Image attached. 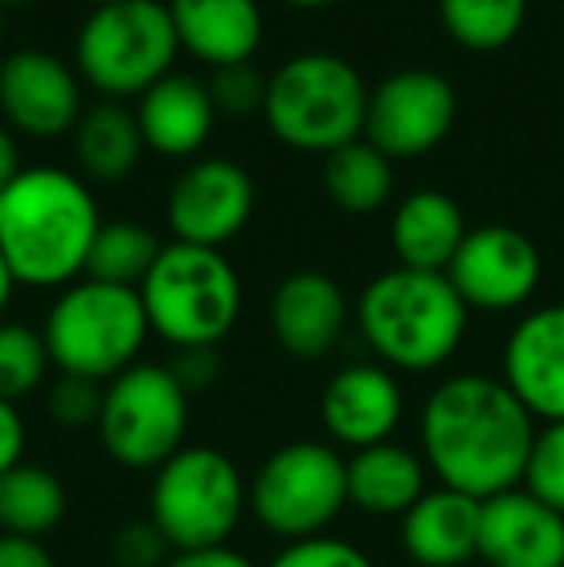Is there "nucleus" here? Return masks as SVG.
Listing matches in <instances>:
<instances>
[{
	"instance_id": "20",
	"label": "nucleus",
	"mask_w": 564,
	"mask_h": 567,
	"mask_svg": "<svg viewBox=\"0 0 564 567\" xmlns=\"http://www.w3.org/2000/svg\"><path fill=\"white\" fill-rule=\"evenodd\" d=\"M143 143L163 158H194L209 143L217 105L209 85L189 74H166L140 97L136 109Z\"/></svg>"
},
{
	"instance_id": "3",
	"label": "nucleus",
	"mask_w": 564,
	"mask_h": 567,
	"mask_svg": "<svg viewBox=\"0 0 564 567\" xmlns=\"http://www.w3.org/2000/svg\"><path fill=\"white\" fill-rule=\"evenodd\" d=\"M468 313L472 309L449 275L410 267L376 275L356 301V324L368 348L383 367L407 374H425L449 363L468 332Z\"/></svg>"
},
{
	"instance_id": "18",
	"label": "nucleus",
	"mask_w": 564,
	"mask_h": 567,
	"mask_svg": "<svg viewBox=\"0 0 564 567\" xmlns=\"http://www.w3.org/2000/svg\"><path fill=\"white\" fill-rule=\"evenodd\" d=\"M480 556L491 567H564V514L514 486L483 502Z\"/></svg>"
},
{
	"instance_id": "42",
	"label": "nucleus",
	"mask_w": 564,
	"mask_h": 567,
	"mask_svg": "<svg viewBox=\"0 0 564 567\" xmlns=\"http://www.w3.org/2000/svg\"><path fill=\"white\" fill-rule=\"evenodd\" d=\"M23 4H35V0H0V8H23Z\"/></svg>"
},
{
	"instance_id": "23",
	"label": "nucleus",
	"mask_w": 564,
	"mask_h": 567,
	"mask_svg": "<svg viewBox=\"0 0 564 567\" xmlns=\"http://www.w3.org/2000/svg\"><path fill=\"white\" fill-rule=\"evenodd\" d=\"M464 236V213L441 189H418V194L402 197L391 217V247L399 255V267L410 270L444 275L449 262L457 259Z\"/></svg>"
},
{
	"instance_id": "6",
	"label": "nucleus",
	"mask_w": 564,
	"mask_h": 567,
	"mask_svg": "<svg viewBox=\"0 0 564 567\" xmlns=\"http://www.w3.org/2000/svg\"><path fill=\"white\" fill-rule=\"evenodd\" d=\"M147 337L151 321L140 290L93 278L66 286L43 321V340L59 374H78L101 386L140 363Z\"/></svg>"
},
{
	"instance_id": "9",
	"label": "nucleus",
	"mask_w": 564,
	"mask_h": 567,
	"mask_svg": "<svg viewBox=\"0 0 564 567\" xmlns=\"http://www.w3.org/2000/svg\"><path fill=\"white\" fill-rule=\"evenodd\" d=\"M348 506V460L337 444L290 441L256 467L248 509L267 533L290 540L321 537Z\"/></svg>"
},
{
	"instance_id": "27",
	"label": "nucleus",
	"mask_w": 564,
	"mask_h": 567,
	"mask_svg": "<svg viewBox=\"0 0 564 567\" xmlns=\"http://www.w3.org/2000/svg\"><path fill=\"white\" fill-rule=\"evenodd\" d=\"M163 247L166 244H158L155 231L147 225H140V220H105L98 239H93L85 278L140 290L143 278L155 267V259L163 255Z\"/></svg>"
},
{
	"instance_id": "31",
	"label": "nucleus",
	"mask_w": 564,
	"mask_h": 567,
	"mask_svg": "<svg viewBox=\"0 0 564 567\" xmlns=\"http://www.w3.org/2000/svg\"><path fill=\"white\" fill-rule=\"evenodd\" d=\"M209 97L217 105V116H264L267 105V78L259 74L252 62H236V66H221L213 70L209 82Z\"/></svg>"
},
{
	"instance_id": "24",
	"label": "nucleus",
	"mask_w": 564,
	"mask_h": 567,
	"mask_svg": "<svg viewBox=\"0 0 564 567\" xmlns=\"http://www.w3.org/2000/svg\"><path fill=\"white\" fill-rule=\"evenodd\" d=\"M147 151L140 132L136 113L121 105V101H98L82 113L74 127V158L82 178L90 182H129L132 171L140 166V155Z\"/></svg>"
},
{
	"instance_id": "2",
	"label": "nucleus",
	"mask_w": 564,
	"mask_h": 567,
	"mask_svg": "<svg viewBox=\"0 0 564 567\" xmlns=\"http://www.w3.org/2000/svg\"><path fill=\"white\" fill-rule=\"evenodd\" d=\"M101 209L90 182L62 166H23L0 197V255L16 282L31 290H66L85 278Z\"/></svg>"
},
{
	"instance_id": "41",
	"label": "nucleus",
	"mask_w": 564,
	"mask_h": 567,
	"mask_svg": "<svg viewBox=\"0 0 564 567\" xmlns=\"http://www.w3.org/2000/svg\"><path fill=\"white\" fill-rule=\"evenodd\" d=\"M283 4H294V8H329L337 0H283Z\"/></svg>"
},
{
	"instance_id": "25",
	"label": "nucleus",
	"mask_w": 564,
	"mask_h": 567,
	"mask_svg": "<svg viewBox=\"0 0 564 567\" xmlns=\"http://www.w3.org/2000/svg\"><path fill=\"white\" fill-rule=\"evenodd\" d=\"M70 494L54 471L43 463H16L8 475H0V533L12 537L43 540L66 522Z\"/></svg>"
},
{
	"instance_id": "8",
	"label": "nucleus",
	"mask_w": 564,
	"mask_h": 567,
	"mask_svg": "<svg viewBox=\"0 0 564 567\" xmlns=\"http://www.w3.org/2000/svg\"><path fill=\"white\" fill-rule=\"evenodd\" d=\"M248 509V483L221 449L186 444L151 478V522L174 553L228 545Z\"/></svg>"
},
{
	"instance_id": "35",
	"label": "nucleus",
	"mask_w": 564,
	"mask_h": 567,
	"mask_svg": "<svg viewBox=\"0 0 564 567\" xmlns=\"http://www.w3.org/2000/svg\"><path fill=\"white\" fill-rule=\"evenodd\" d=\"M166 367H171V374L182 382L186 394H202V390H209L213 382L221 379V351L217 348H182V351H174V359Z\"/></svg>"
},
{
	"instance_id": "43",
	"label": "nucleus",
	"mask_w": 564,
	"mask_h": 567,
	"mask_svg": "<svg viewBox=\"0 0 564 567\" xmlns=\"http://www.w3.org/2000/svg\"><path fill=\"white\" fill-rule=\"evenodd\" d=\"M82 4H90V8H101V4H116V0H82Z\"/></svg>"
},
{
	"instance_id": "39",
	"label": "nucleus",
	"mask_w": 564,
	"mask_h": 567,
	"mask_svg": "<svg viewBox=\"0 0 564 567\" xmlns=\"http://www.w3.org/2000/svg\"><path fill=\"white\" fill-rule=\"evenodd\" d=\"M20 171H23V163H20V147H16V135L0 124V197L20 178Z\"/></svg>"
},
{
	"instance_id": "10",
	"label": "nucleus",
	"mask_w": 564,
	"mask_h": 567,
	"mask_svg": "<svg viewBox=\"0 0 564 567\" xmlns=\"http://www.w3.org/2000/svg\"><path fill=\"white\" fill-rule=\"evenodd\" d=\"M189 394L166 363H140L105 382L98 441L129 471H158L186 449Z\"/></svg>"
},
{
	"instance_id": "16",
	"label": "nucleus",
	"mask_w": 564,
	"mask_h": 567,
	"mask_svg": "<svg viewBox=\"0 0 564 567\" xmlns=\"http://www.w3.org/2000/svg\"><path fill=\"white\" fill-rule=\"evenodd\" d=\"M352 306H348L345 290L337 278H329L325 270H294L286 275L271 293V309L267 321L279 340V348L294 359H317L332 355L352 321Z\"/></svg>"
},
{
	"instance_id": "11",
	"label": "nucleus",
	"mask_w": 564,
	"mask_h": 567,
	"mask_svg": "<svg viewBox=\"0 0 564 567\" xmlns=\"http://www.w3.org/2000/svg\"><path fill=\"white\" fill-rule=\"evenodd\" d=\"M457 124V90L444 74L425 66L383 78L368 97L363 140L387 158H422L441 147Z\"/></svg>"
},
{
	"instance_id": "36",
	"label": "nucleus",
	"mask_w": 564,
	"mask_h": 567,
	"mask_svg": "<svg viewBox=\"0 0 564 567\" xmlns=\"http://www.w3.org/2000/svg\"><path fill=\"white\" fill-rule=\"evenodd\" d=\"M23 449H28V421L16 410V402L0 398V475L23 463Z\"/></svg>"
},
{
	"instance_id": "40",
	"label": "nucleus",
	"mask_w": 564,
	"mask_h": 567,
	"mask_svg": "<svg viewBox=\"0 0 564 567\" xmlns=\"http://www.w3.org/2000/svg\"><path fill=\"white\" fill-rule=\"evenodd\" d=\"M16 275H12V267H8V259L0 255V317H4V309H8V301H12V293H16Z\"/></svg>"
},
{
	"instance_id": "44",
	"label": "nucleus",
	"mask_w": 564,
	"mask_h": 567,
	"mask_svg": "<svg viewBox=\"0 0 564 567\" xmlns=\"http://www.w3.org/2000/svg\"><path fill=\"white\" fill-rule=\"evenodd\" d=\"M4 12H8V8H0V39H4V23H8V16H4Z\"/></svg>"
},
{
	"instance_id": "34",
	"label": "nucleus",
	"mask_w": 564,
	"mask_h": 567,
	"mask_svg": "<svg viewBox=\"0 0 564 567\" xmlns=\"http://www.w3.org/2000/svg\"><path fill=\"white\" fill-rule=\"evenodd\" d=\"M267 567H376L363 548H356L352 540L340 537H306V540H290L275 553V560Z\"/></svg>"
},
{
	"instance_id": "5",
	"label": "nucleus",
	"mask_w": 564,
	"mask_h": 567,
	"mask_svg": "<svg viewBox=\"0 0 564 567\" xmlns=\"http://www.w3.org/2000/svg\"><path fill=\"white\" fill-rule=\"evenodd\" d=\"M151 332L174 351L217 348L240 321L244 286L225 251L166 244L140 286Z\"/></svg>"
},
{
	"instance_id": "28",
	"label": "nucleus",
	"mask_w": 564,
	"mask_h": 567,
	"mask_svg": "<svg viewBox=\"0 0 564 567\" xmlns=\"http://www.w3.org/2000/svg\"><path fill=\"white\" fill-rule=\"evenodd\" d=\"M441 23L468 51H503L526 23V0H437Z\"/></svg>"
},
{
	"instance_id": "38",
	"label": "nucleus",
	"mask_w": 564,
	"mask_h": 567,
	"mask_svg": "<svg viewBox=\"0 0 564 567\" xmlns=\"http://www.w3.org/2000/svg\"><path fill=\"white\" fill-rule=\"evenodd\" d=\"M166 567H256L244 553H236L233 545L217 548H189V553H174Z\"/></svg>"
},
{
	"instance_id": "4",
	"label": "nucleus",
	"mask_w": 564,
	"mask_h": 567,
	"mask_svg": "<svg viewBox=\"0 0 564 567\" xmlns=\"http://www.w3.org/2000/svg\"><path fill=\"white\" fill-rule=\"evenodd\" d=\"M368 97V85L352 62L329 51H306L267 78L264 120L290 151L332 155L363 140Z\"/></svg>"
},
{
	"instance_id": "12",
	"label": "nucleus",
	"mask_w": 564,
	"mask_h": 567,
	"mask_svg": "<svg viewBox=\"0 0 564 567\" xmlns=\"http://www.w3.org/2000/svg\"><path fill=\"white\" fill-rule=\"evenodd\" d=\"M256 213V182L233 158H197L166 194V225L174 244L221 251L248 228Z\"/></svg>"
},
{
	"instance_id": "19",
	"label": "nucleus",
	"mask_w": 564,
	"mask_h": 567,
	"mask_svg": "<svg viewBox=\"0 0 564 567\" xmlns=\"http://www.w3.org/2000/svg\"><path fill=\"white\" fill-rule=\"evenodd\" d=\"M186 54L209 70L252 62L264 43L259 0H166Z\"/></svg>"
},
{
	"instance_id": "13",
	"label": "nucleus",
	"mask_w": 564,
	"mask_h": 567,
	"mask_svg": "<svg viewBox=\"0 0 564 567\" xmlns=\"http://www.w3.org/2000/svg\"><path fill=\"white\" fill-rule=\"evenodd\" d=\"M444 275L468 309L511 313L534 298L537 282H542V255L526 231L511 225H483L468 228L464 244Z\"/></svg>"
},
{
	"instance_id": "22",
	"label": "nucleus",
	"mask_w": 564,
	"mask_h": 567,
	"mask_svg": "<svg viewBox=\"0 0 564 567\" xmlns=\"http://www.w3.org/2000/svg\"><path fill=\"white\" fill-rule=\"evenodd\" d=\"M422 452L407 444H376L348 455V506L371 517H407L429 491Z\"/></svg>"
},
{
	"instance_id": "15",
	"label": "nucleus",
	"mask_w": 564,
	"mask_h": 567,
	"mask_svg": "<svg viewBox=\"0 0 564 567\" xmlns=\"http://www.w3.org/2000/svg\"><path fill=\"white\" fill-rule=\"evenodd\" d=\"M407 394L391 367L348 363L321 390V425L337 449L363 452L387 444L402 425Z\"/></svg>"
},
{
	"instance_id": "7",
	"label": "nucleus",
	"mask_w": 564,
	"mask_h": 567,
	"mask_svg": "<svg viewBox=\"0 0 564 567\" xmlns=\"http://www.w3.org/2000/svg\"><path fill=\"white\" fill-rule=\"evenodd\" d=\"M178 51L171 8L158 0H116L90 8L74 39L78 74L105 101L143 97L171 74Z\"/></svg>"
},
{
	"instance_id": "21",
	"label": "nucleus",
	"mask_w": 564,
	"mask_h": 567,
	"mask_svg": "<svg viewBox=\"0 0 564 567\" xmlns=\"http://www.w3.org/2000/svg\"><path fill=\"white\" fill-rule=\"evenodd\" d=\"M483 502L449 486L425 491L422 502L402 517V553L418 567H464L480 556Z\"/></svg>"
},
{
	"instance_id": "1",
	"label": "nucleus",
	"mask_w": 564,
	"mask_h": 567,
	"mask_svg": "<svg viewBox=\"0 0 564 567\" xmlns=\"http://www.w3.org/2000/svg\"><path fill=\"white\" fill-rule=\"evenodd\" d=\"M418 436L441 486L488 502L522 483L537 421L503 379L452 374L429 390Z\"/></svg>"
},
{
	"instance_id": "14",
	"label": "nucleus",
	"mask_w": 564,
	"mask_h": 567,
	"mask_svg": "<svg viewBox=\"0 0 564 567\" xmlns=\"http://www.w3.org/2000/svg\"><path fill=\"white\" fill-rule=\"evenodd\" d=\"M82 74L43 47H23L0 62V113L8 127L31 140H54L78 127L85 113Z\"/></svg>"
},
{
	"instance_id": "29",
	"label": "nucleus",
	"mask_w": 564,
	"mask_h": 567,
	"mask_svg": "<svg viewBox=\"0 0 564 567\" xmlns=\"http://www.w3.org/2000/svg\"><path fill=\"white\" fill-rule=\"evenodd\" d=\"M51 351H47L43 329L20 321H0V398L20 402L47 386L51 374Z\"/></svg>"
},
{
	"instance_id": "17",
	"label": "nucleus",
	"mask_w": 564,
	"mask_h": 567,
	"mask_svg": "<svg viewBox=\"0 0 564 567\" xmlns=\"http://www.w3.org/2000/svg\"><path fill=\"white\" fill-rule=\"evenodd\" d=\"M503 382L534 421H564V306L526 313L503 348Z\"/></svg>"
},
{
	"instance_id": "30",
	"label": "nucleus",
	"mask_w": 564,
	"mask_h": 567,
	"mask_svg": "<svg viewBox=\"0 0 564 567\" xmlns=\"http://www.w3.org/2000/svg\"><path fill=\"white\" fill-rule=\"evenodd\" d=\"M522 491H530L537 502L564 514V421L537 429L526 475H522Z\"/></svg>"
},
{
	"instance_id": "26",
	"label": "nucleus",
	"mask_w": 564,
	"mask_h": 567,
	"mask_svg": "<svg viewBox=\"0 0 564 567\" xmlns=\"http://www.w3.org/2000/svg\"><path fill=\"white\" fill-rule=\"evenodd\" d=\"M321 182L337 209L352 213V217H371L391 202L394 163L379 147H371L368 140H356L325 155Z\"/></svg>"
},
{
	"instance_id": "37",
	"label": "nucleus",
	"mask_w": 564,
	"mask_h": 567,
	"mask_svg": "<svg viewBox=\"0 0 564 567\" xmlns=\"http://www.w3.org/2000/svg\"><path fill=\"white\" fill-rule=\"evenodd\" d=\"M0 567H59L51 548L35 537H12L0 533Z\"/></svg>"
},
{
	"instance_id": "33",
	"label": "nucleus",
	"mask_w": 564,
	"mask_h": 567,
	"mask_svg": "<svg viewBox=\"0 0 564 567\" xmlns=\"http://www.w3.org/2000/svg\"><path fill=\"white\" fill-rule=\"evenodd\" d=\"M171 556V540L163 537V529L151 517H132L109 540V560L116 567H166Z\"/></svg>"
},
{
	"instance_id": "32",
	"label": "nucleus",
	"mask_w": 564,
	"mask_h": 567,
	"mask_svg": "<svg viewBox=\"0 0 564 567\" xmlns=\"http://www.w3.org/2000/svg\"><path fill=\"white\" fill-rule=\"evenodd\" d=\"M101 402H105V386L90 379H78V374H59V379L47 386V417L54 425L70 429H98Z\"/></svg>"
}]
</instances>
